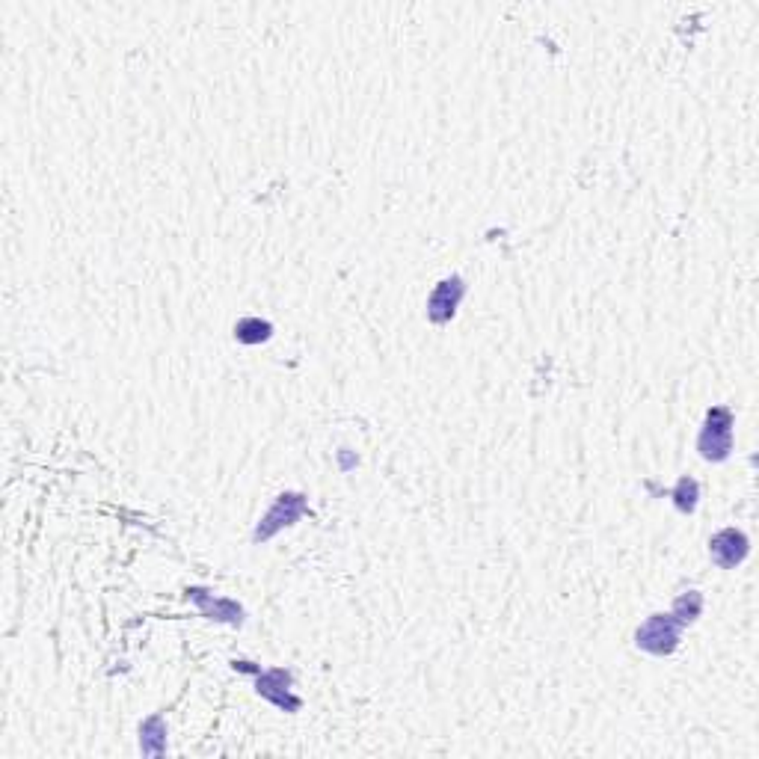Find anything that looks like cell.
Here are the masks:
<instances>
[{"label":"cell","mask_w":759,"mask_h":759,"mask_svg":"<svg viewBox=\"0 0 759 759\" xmlns=\"http://www.w3.org/2000/svg\"><path fill=\"white\" fill-rule=\"evenodd\" d=\"M674 499H676V507H679L682 513H691V510L697 507V481L682 478V481L676 484Z\"/></svg>","instance_id":"8fae6325"},{"label":"cell","mask_w":759,"mask_h":759,"mask_svg":"<svg viewBox=\"0 0 759 759\" xmlns=\"http://www.w3.org/2000/svg\"><path fill=\"white\" fill-rule=\"evenodd\" d=\"M748 549H751L748 537L736 528H724L709 540V555L721 570H733L736 564H742L748 558Z\"/></svg>","instance_id":"8992f818"},{"label":"cell","mask_w":759,"mask_h":759,"mask_svg":"<svg viewBox=\"0 0 759 759\" xmlns=\"http://www.w3.org/2000/svg\"><path fill=\"white\" fill-rule=\"evenodd\" d=\"M140 748L143 754H164L167 751V727L161 715H152L143 727H140Z\"/></svg>","instance_id":"ba28073f"},{"label":"cell","mask_w":759,"mask_h":759,"mask_svg":"<svg viewBox=\"0 0 759 759\" xmlns=\"http://www.w3.org/2000/svg\"><path fill=\"white\" fill-rule=\"evenodd\" d=\"M700 608H703V596L697 591H688V593H682L679 599L674 602V608H671V614H674L676 620L685 626V623H691L697 614H700Z\"/></svg>","instance_id":"9c48e42d"},{"label":"cell","mask_w":759,"mask_h":759,"mask_svg":"<svg viewBox=\"0 0 759 759\" xmlns=\"http://www.w3.org/2000/svg\"><path fill=\"white\" fill-rule=\"evenodd\" d=\"M303 513H306V496H300V493H282V496L273 502V507L261 516V522H258L253 537L255 540H270L276 531L294 525Z\"/></svg>","instance_id":"3957f363"},{"label":"cell","mask_w":759,"mask_h":759,"mask_svg":"<svg viewBox=\"0 0 759 759\" xmlns=\"http://www.w3.org/2000/svg\"><path fill=\"white\" fill-rule=\"evenodd\" d=\"M463 294H466V285H463L460 276L442 279V282L433 288L430 300H427V318H430L433 324L451 321L454 312H457V306H460V300H463Z\"/></svg>","instance_id":"5b68a950"},{"label":"cell","mask_w":759,"mask_h":759,"mask_svg":"<svg viewBox=\"0 0 759 759\" xmlns=\"http://www.w3.org/2000/svg\"><path fill=\"white\" fill-rule=\"evenodd\" d=\"M679 632H682V623L676 620L674 614H653L647 617L638 632H635V644L653 656H671L679 644Z\"/></svg>","instance_id":"6da1fadb"},{"label":"cell","mask_w":759,"mask_h":759,"mask_svg":"<svg viewBox=\"0 0 759 759\" xmlns=\"http://www.w3.org/2000/svg\"><path fill=\"white\" fill-rule=\"evenodd\" d=\"M697 448L703 454V460H724L733 448V413L727 407H715L709 416H706V424L700 430V439H697Z\"/></svg>","instance_id":"7a4b0ae2"},{"label":"cell","mask_w":759,"mask_h":759,"mask_svg":"<svg viewBox=\"0 0 759 759\" xmlns=\"http://www.w3.org/2000/svg\"><path fill=\"white\" fill-rule=\"evenodd\" d=\"M235 668L258 674L255 688H258V694H261L264 700L276 703V706L285 709V712H297V709H300V697H294L291 688H288V685H291V674H288V671L276 668V671H264V674H261L258 668H250L247 662H235Z\"/></svg>","instance_id":"277c9868"},{"label":"cell","mask_w":759,"mask_h":759,"mask_svg":"<svg viewBox=\"0 0 759 759\" xmlns=\"http://www.w3.org/2000/svg\"><path fill=\"white\" fill-rule=\"evenodd\" d=\"M193 599H196V605L202 608V614L205 617H211V620H226V623H241L244 617V611H241V605L238 602H232V599H220V596H214V593L208 591H199V588H193V591H187Z\"/></svg>","instance_id":"52a82bcc"},{"label":"cell","mask_w":759,"mask_h":759,"mask_svg":"<svg viewBox=\"0 0 759 759\" xmlns=\"http://www.w3.org/2000/svg\"><path fill=\"white\" fill-rule=\"evenodd\" d=\"M235 338L244 341V344H258V341L270 338V324L261 321V318H244V321L235 327Z\"/></svg>","instance_id":"30bf717a"}]
</instances>
